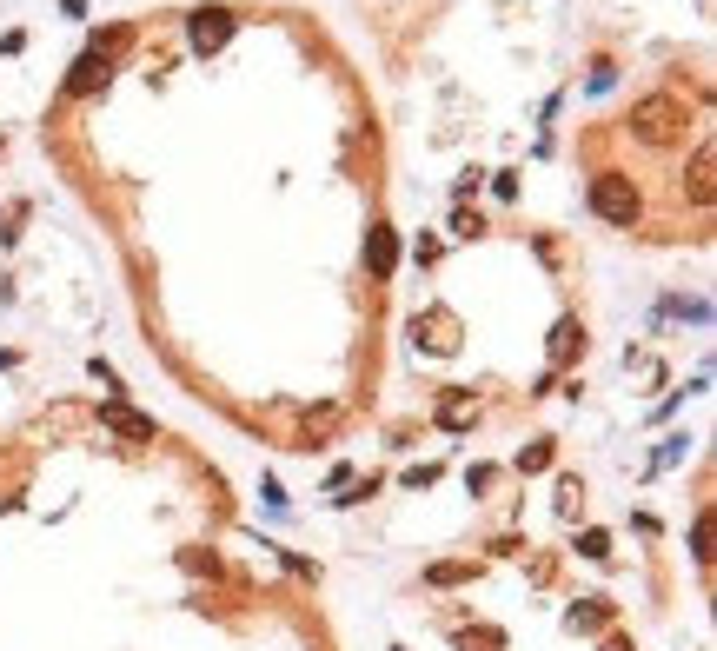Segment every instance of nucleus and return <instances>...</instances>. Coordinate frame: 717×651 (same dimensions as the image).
Instances as JSON below:
<instances>
[{"label": "nucleus", "instance_id": "obj_1", "mask_svg": "<svg viewBox=\"0 0 717 651\" xmlns=\"http://www.w3.org/2000/svg\"><path fill=\"white\" fill-rule=\"evenodd\" d=\"M678 120H684V107H678V100H664V93H651V100L631 107V127H638V133H671Z\"/></svg>", "mask_w": 717, "mask_h": 651}, {"label": "nucleus", "instance_id": "obj_2", "mask_svg": "<svg viewBox=\"0 0 717 651\" xmlns=\"http://www.w3.org/2000/svg\"><path fill=\"white\" fill-rule=\"evenodd\" d=\"M591 206H598L605 220H618V226L638 220V193H625L618 180H598V186H591Z\"/></svg>", "mask_w": 717, "mask_h": 651}, {"label": "nucleus", "instance_id": "obj_3", "mask_svg": "<svg viewBox=\"0 0 717 651\" xmlns=\"http://www.w3.org/2000/svg\"><path fill=\"white\" fill-rule=\"evenodd\" d=\"M193 40H200V47H220V40H226V20H220V14H206L200 27H193Z\"/></svg>", "mask_w": 717, "mask_h": 651}, {"label": "nucleus", "instance_id": "obj_4", "mask_svg": "<svg viewBox=\"0 0 717 651\" xmlns=\"http://www.w3.org/2000/svg\"><path fill=\"white\" fill-rule=\"evenodd\" d=\"M100 74H107L100 60H80V67H74V93H87V87H93V80H100Z\"/></svg>", "mask_w": 717, "mask_h": 651}, {"label": "nucleus", "instance_id": "obj_5", "mask_svg": "<svg viewBox=\"0 0 717 651\" xmlns=\"http://www.w3.org/2000/svg\"><path fill=\"white\" fill-rule=\"evenodd\" d=\"M372 266H379V273L392 266V240H386V233H372Z\"/></svg>", "mask_w": 717, "mask_h": 651}]
</instances>
